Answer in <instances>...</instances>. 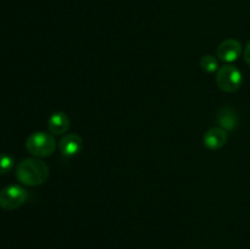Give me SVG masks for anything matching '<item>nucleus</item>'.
Segmentation results:
<instances>
[{"instance_id":"3","label":"nucleus","mask_w":250,"mask_h":249,"mask_svg":"<svg viewBox=\"0 0 250 249\" xmlns=\"http://www.w3.org/2000/svg\"><path fill=\"white\" fill-rule=\"evenodd\" d=\"M216 83L221 90L226 93H234L243 83V75L232 63L221 66L216 72Z\"/></svg>"},{"instance_id":"12","label":"nucleus","mask_w":250,"mask_h":249,"mask_svg":"<svg viewBox=\"0 0 250 249\" xmlns=\"http://www.w3.org/2000/svg\"><path fill=\"white\" fill-rule=\"evenodd\" d=\"M243 56H244V60H246V62L250 66V41L247 43V45L244 46Z\"/></svg>"},{"instance_id":"2","label":"nucleus","mask_w":250,"mask_h":249,"mask_svg":"<svg viewBox=\"0 0 250 249\" xmlns=\"http://www.w3.org/2000/svg\"><path fill=\"white\" fill-rule=\"evenodd\" d=\"M26 149L34 158H48L56 149L55 137L46 132H34L26 139Z\"/></svg>"},{"instance_id":"11","label":"nucleus","mask_w":250,"mask_h":249,"mask_svg":"<svg viewBox=\"0 0 250 249\" xmlns=\"http://www.w3.org/2000/svg\"><path fill=\"white\" fill-rule=\"evenodd\" d=\"M15 164V159L9 154H0V176L6 175L7 172L12 170Z\"/></svg>"},{"instance_id":"6","label":"nucleus","mask_w":250,"mask_h":249,"mask_svg":"<svg viewBox=\"0 0 250 249\" xmlns=\"http://www.w3.org/2000/svg\"><path fill=\"white\" fill-rule=\"evenodd\" d=\"M227 139H229L227 131L221 127H212L205 132L203 137V144L210 150H219L224 148L225 144L227 143Z\"/></svg>"},{"instance_id":"4","label":"nucleus","mask_w":250,"mask_h":249,"mask_svg":"<svg viewBox=\"0 0 250 249\" xmlns=\"http://www.w3.org/2000/svg\"><path fill=\"white\" fill-rule=\"evenodd\" d=\"M28 193L23 187L11 185L0 190V208L7 211L16 210L26 203Z\"/></svg>"},{"instance_id":"1","label":"nucleus","mask_w":250,"mask_h":249,"mask_svg":"<svg viewBox=\"0 0 250 249\" xmlns=\"http://www.w3.org/2000/svg\"><path fill=\"white\" fill-rule=\"evenodd\" d=\"M16 177L23 185L36 187L48 180L49 167L39 158L23 159L16 167Z\"/></svg>"},{"instance_id":"10","label":"nucleus","mask_w":250,"mask_h":249,"mask_svg":"<svg viewBox=\"0 0 250 249\" xmlns=\"http://www.w3.org/2000/svg\"><path fill=\"white\" fill-rule=\"evenodd\" d=\"M199 65L202 67V70H204L207 73H214L217 72L219 70V61L215 56L210 55V54H207V55H203L200 58Z\"/></svg>"},{"instance_id":"8","label":"nucleus","mask_w":250,"mask_h":249,"mask_svg":"<svg viewBox=\"0 0 250 249\" xmlns=\"http://www.w3.org/2000/svg\"><path fill=\"white\" fill-rule=\"evenodd\" d=\"M70 127V117L63 111H55L48 119V128L54 136H62Z\"/></svg>"},{"instance_id":"9","label":"nucleus","mask_w":250,"mask_h":249,"mask_svg":"<svg viewBox=\"0 0 250 249\" xmlns=\"http://www.w3.org/2000/svg\"><path fill=\"white\" fill-rule=\"evenodd\" d=\"M217 124L225 131H233L238 126V116L237 112L231 107H222L217 114Z\"/></svg>"},{"instance_id":"7","label":"nucleus","mask_w":250,"mask_h":249,"mask_svg":"<svg viewBox=\"0 0 250 249\" xmlns=\"http://www.w3.org/2000/svg\"><path fill=\"white\" fill-rule=\"evenodd\" d=\"M83 139L76 133H68L63 136L59 142V150L65 156H75L82 150Z\"/></svg>"},{"instance_id":"5","label":"nucleus","mask_w":250,"mask_h":249,"mask_svg":"<svg viewBox=\"0 0 250 249\" xmlns=\"http://www.w3.org/2000/svg\"><path fill=\"white\" fill-rule=\"evenodd\" d=\"M216 53L220 60L226 63H231L238 60L239 56L243 53V48H242L241 42L233 38H229L219 44Z\"/></svg>"}]
</instances>
